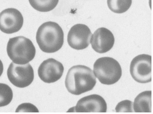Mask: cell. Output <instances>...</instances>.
<instances>
[{"label": "cell", "instance_id": "cell-1", "mask_svg": "<svg viewBox=\"0 0 153 114\" xmlns=\"http://www.w3.org/2000/svg\"><path fill=\"white\" fill-rule=\"evenodd\" d=\"M93 71L84 65H76L68 71L65 85L69 92L79 95L92 90L96 85Z\"/></svg>", "mask_w": 153, "mask_h": 114}, {"label": "cell", "instance_id": "cell-2", "mask_svg": "<svg viewBox=\"0 0 153 114\" xmlns=\"http://www.w3.org/2000/svg\"><path fill=\"white\" fill-rule=\"evenodd\" d=\"M36 40L42 51L47 53H55L61 49L63 46V30L55 22H46L37 30Z\"/></svg>", "mask_w": 153, "mask_h": 114}, {"label": "cell", "instance_id": "cell-3", "mask_svg": "<svg viewBox=\"0 0 153 114\" xmlns=\"http://www.w3.org/2000/svg\"><path fill=\"white\" fill-rule=\"evenodd\" d=\"M6 50L10 59L19 65L29 63L34 59L36 54V47L32 42L23 36L10 39Z\"/></svg>", "mask_w": 153, "mask_h": 114}, {"label": "cell", "instance_id": "cell-4", "mask_svg": "<svg viewBox=\"0 0 153 114\" xmlns=\"http://www.w3.org/2000/svg\"><path fill=\"white\" fill-rule=\"evenodd\" d=\"M94 73L102 84L111 85L120 79L122 69L116 59L110 57H101L94 63Z\"/></svg>", "mask_w": 153, "mask_h": 114}, {"label": "cell", "instance_id": "cell-5", "mask_svg": "<svg viewBox=\"0 0 153 114\" xmlns=\"http://www.w3.org/2000/svg\"><path fill=\"white\" fill-rule=\"evenodd\" d=\"M8 80L15 87L24 88L33 81L34 74L31 65H19L12 62L7 71Z\"/></svg>", "mask_w": 153, "mask_h": 114}, {"label": "cell", "instance_id": "cell-6", "mask_svg": "<svg viewBox=\"0 0 153 114\" xmlns=\"http://www.w3.org/2000/svg\"><path fill=\"white\" fill-rule=\"evenodd\" d=\"M130 72L137 82L146 83L152 81V56L147 54L137 55L132 60Z\"/></svg>", "mask_w": 153, "mask_h": 114}, {"label": "cell", "instance_id": "cell-7", "mask_svg": "<svg viewBox=\"0 0 153 114\" xmlns=\"http://www.w3.org/2000/svg\"><path fill=\"white\" fill-rule=\"evenodd\" d=\"M24 24L22 13L16 8H7L0 13V30L6 34L19 32Z\"/></svg>", "mask_w": 153, "mask_h": 114}, {"label": "cell", "instance_id": "cell-8", "mask_svg": "<svg viewBox=\"0 0 153 114\" xmlns=\"http://www.w3.org/2000/svg\"><path fill=\"white\" fill-rule=\"evenodd\" d=\"M92 35L89 28L84 24H76L71 28L68 35V43L73 49H85L90 44Z\"/></svg>", "mask_w": 153, "mask_h": 114}, {"label": "cell", "instance_id": "cell-9", "mask_svg": "<svg viewBox=\"0 0 153 114\" xmlns=\"http://www.w3.org/2000/svg\"><path fill=\"white\" fill-rule=\"evenodd\" d=\"M64 71L62 63L54 58H48L42 63L38 69V75L43 82L51 83L60 79Z\"/></svg>", "mask_w": 153, "mask_h": 114}, {"label": "cell", "instance_id": "cell-10", "mask_svg": "<svg viewBox=\"0 0 153 114\" xmlns=\"http://www.w3.org/2000/svg\"><path fill=\"white\" fill-rule=\"evenodd\" d=\"M90 44L94 51L103 54L112 49L115 44V38L110 30L100 28L91 35Z\"/></svg>", "mask_w": 153, "mask_h": 114}, {"label": "cell", "instance_id": "cell-11", "mask_svg": "<svg viewBox=\"0 0 153 114\" xmlns=\"http://www.w3.org/2000/svg\"><path fill=\"white\" fill-rule=\"evenodd\" d=\"M74 108L76 112H106L107 104L101 96L92 94L80 99Z\"/></svg>", "mask_w": 153, "mask_h": 114}, {"label": "cell", "instance_id": "cell-12", "mask_svg": "<svg viewBox=\"0 0 153 114\" xmlns=\"http://www.w3.org/2000/svg\"><path fill=\"white\" fill-rule=\"evenodd\" d=\"M134 110L135 112H152L151 91H144L135 98Z\"/></svg>", "mask_w": 153, "mask_h": 114}, {"label": "cell", "instance_id": "cell-13", "mask_svg": "<svg viewBox=\"0 0 153 114\" xmlns=\"http://www.w3.org/2000/svg\"><path fill=\"white\" fill-rule=\"evenodd\" d=\"M32 7L40 12H48L53 10L59 0H29Z\"/></svg>", "mask_w": 153, "mask_h": 114}, {"label": "cell", "instance_id": "cell-14", "mask_svg": "<svg viewBox=\"0 0 153 114\" xmlns=\"http://www.w3.org/2000/svg\"><path fill=\"white\" fill-rule=\"evenodd\" d=\"M110 10L117 14L127 12L131 6L132 0H107Z\"/></svg>", "mask_w": 153, "mask_h": 114}, {"label": "cell", "instance_id": "cell-15", "mask_svg": "<svg viewBox=\"0 0 153 114\" xmlns=\"http://www.w3.org/2000/svg\"><path fill=\"white\" fill-rule=\"evenodd\" d=\"M13 98V92L10 87L0 83V107L10 104Z\"/></svg>", "mask_w": 153, "mask_h": 114}, {"label": "cell", "instance_id": "cell-16", "mask_svg": "<svg viewBox=\"0 0 153 114\" xmlns=\"http://www.w3.org/2000/svg\"><path fill=\"white\" fill-rule=\"evenodd\" d=\"M117 112H134V103L129 100H124L119 103L115 108Z\"/></svg>", "mask_w": 153, "mask_h": 114}, {"label": "cell", "instance_id": "cell-17", "mask_svg": "<svg viewBox=\"0 0 153 114\" xmlns=\"http://www.w3.org/2000/svg\"><path fill=\"white\" fill-rule=\"evenodd\" d=\"M39 112V111L36 106L31 103H24L20 105L17 108L16 112Z\"/></svg>", "mask_w": 153, "mask_h": 114}, {"label": "cell", "instance_id": "cell-18", "mask_svg": "<svg viewBox=\"0 0 153 114\" xmlns=\"http://www.w3.org/2000/svg\"><path fill=\"white\" fill-rule=\"evenodd\" d=\"M3 70H4L3 64L2 62L0 59V77L2 76V74L3 73Z\"/></svg>", "mask_w": 153, "mask_h": 114}]
</instances>
